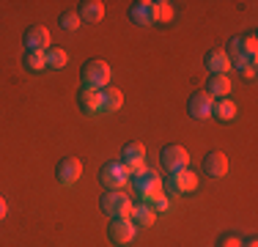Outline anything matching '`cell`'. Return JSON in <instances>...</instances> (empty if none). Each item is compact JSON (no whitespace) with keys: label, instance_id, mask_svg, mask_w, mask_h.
<instances>
[{"label":"cell","instance_id":"8","mask_svg":"<svg viewBox=\"0 0 258 247\" xmlns=\"http://www.w3.org/2000/svg\"><path fill=\"white\" fill-rule=\"evenodd\" d=\"M22 44H25V52H47L50 49V30L41 25H30L22 36Z\"/></svg>","mask_w":258,"mask_h":247},{"label":"cell","instance_id":"30","mask_svg":"<svg viewBox=\"0 0 258 247\" xmlns=\"http://www.w3.org/2000/svg\"><path fill=\"white\" fill-rule=\"evenodd\" d=\"M242 247H255V233H250L247 239H244V244Z\"/></svg>","mask_w":258,"mask_h":247},{"label":"cell","instance_id":"25","mask_svg":"<svg viewBox=\"0 0 258 247\" xmlns=\"http://www.w3.org/2000/svg\"><path fill=\"white\" fill-rule=\"evenodd\" d=\"M149 206L154 209V214H165V212H170V198L168 195H157L154 201H149Z\"/></svg>","mask_w":258,"mask_h":247},{"label":"cell","instance_id":"18","mask_svg":"<svg viewBox=\"0 0 258 247\" xmlns=\"http://www.w3.org/2000/svg\"><path fill=\"white\" fill-rule=\"evenodd\" d=\"M124 107V94H121L115 85L102 88V113H115V110Z\"/></svg>","mask_w":258,"mask_h":247},{"label":"cell","instance_id":"7","mask_svg":"<svg viewBox=\"0 0 258 247\" xmlns=\"http://www.w3.org/2000/svg\"><path fill=\"white\" fill-rule=\"evenodd\" d=\"M129 20H132L135 25H140V28L159 22L157 3H154V0H138V3H132V6H129Z\"/></svg>","mask_w":258,"mask_h":247},{"label":"cell","instance_id":"5","mask_svg":"<svg viewBox=\"0 0 258 247\" xmlns=\"http://www.w3.org/2000/svg\"><path fill=\"white\" fill-rule=\"evenodd\" d=\"M159 162H162V168L168 173H176V170H184L189 165V154H187V148L179 146V143H168L159 151Z\"/></svg>","mask_w":258,"mask_h":247},{"label":"cell","instance_id":"17","mask_svg":"<svg viewBox=\"0 0 258 247\" xmlns=\"http://www.w3.org/2000/svg\"><path fill=\"white\" fill-rule=\"evenodd\" d=\"M204 64H206V69L212 72V74H225V72L231 69V60H228V55H225L223 49H209L206 58H204Z\"/></svg>","mask_w":258,"mask_h":247},{"label":"cell","instance_id":"23","mask_svg":"<svg viewBox=\"0 0 258 247\" xmlns=\"http://www.w3.org/2000/svg\"><path fill=\"white\" fill-rule=\"evenodd\" d=\"M225 55H228V60H239V58H247L244 55V44H242V36H231L228 39V44H225L223 49Z\"/></svg>","mask_w":258,"mask_h":247},{"label":"cell","instance_id":"29","mask_svg":"<svg viewBox=\"0 0 258 247\" xmlns=\"http://www.w3.org/2000/svg\"><path fill=\"white\" fill-rule=\"evenodd\" d=\"M6 212H9V206H6V198H3V195H0V220H3V217H6Z\"/></svg>","mask_w":258,"mask_h":247},{"label":"cell","instance_id":"26","mask_svg":"<svg viewBox=\"0 0 258 247\" xmlns=\"http://www.w3.org/2000/svg\"><path fill=\"white\" fill-rule=\"evenodd\" d=\"M242 44H244V55H247V58H255V52H258V39H255V33L242 36Z\"/></svg>","mask_w":258,"mask_h":247},{"label":"cell","instance_id":"1","mask_svg":"<svg viewBox=\"0 0 258 247\" xmlns=\"http://www.w3.org/2000/svg\"><path fill=\"white\" fill-rule=\"evenodd\" d=\"M110 77H113V69H110V64H104V60L94 58L88 60V64H83V69H80V80H83V88H94V91H102L110 85Z\"/></svg>","mask_w":258,"mask_h":247},{"label":"cell","instance_id":"15","mask_svg":"<svg viewBox=\"0 0 258 247\" xmlns=\"http://www.w3.org/2000/svg\"><path fill=\"white\" fill-rule=\"evenodd\" d=\"M77 17L80 22H99L104 17V3L102 0H83L77 6Z\"/></svg>","mask_w":258,"mask_h":247},{"label":"cell","instance_id":"14","mask_svg":"<svg viewBox=\"0 0 258 247\" xmlns=\"http://www.w3.org/2000/svg\"><path fill=\"white\" fill-rule=\"evenodd\" d=\"M204 91H206L212 99H228V94H231V80H228V74H209Z\"/></svg>","mask_w":258,"mask_h":247},{"label":"cell","instance_id":"21","mask_svg":"<svg viewBox=\"0 0 258 247\" xmlns=\"http://www.w3.org/2000/svg\"><path fill=\"white\" fill-rule=\"evenodd\" d=\"M44 64H47V69L58 72V69H63V66L69 64V55H66V49H60V47H50L44 52Z\"/></svg>","mask_w":258,"mask_h":247},{"label":"cell","instance_id":"28","mask_svg":"<svg viewBox=\"0 0 258 247\" xmlns=\"http://www.w3.org/2000/svg\"><path fill=\"white\" fill-rule=\"evenodd\" d=\"M157 9H159V22H168L173 17V3H168V0H159Z\"/></svg>","mask_w":258,"mask_h":247},{"label":"cell","instance_id":"13","mask_svg":"<svg viewBox=\"0 0 258 247\" xmlns=\"http://www.w3.org/2000/svg\"><path fill=\"white\" fill-rule=\"evenodd\" d=\"M77 107L83 110L85 115H94V113H102V91H94V88H83L77 94Z\"/></svg>","mask_w":258,"mask_h":247},{"label":"cell","instance_id":"22","mask_svg":"<svg viewBox=\"0 0 258 247\" xmlns=\"http://www.w3.org/2000/svg\"><path fill=\"white\" fill-rule=\"evenodd\" d=\"M22 66H25L28 72H44L47 64H44V52H25L22 55Z\"/></svg>","mask_w":258,"mask_h":247},{"label":"cell","instance_id":"12","mask_svg":"<svg viewBox=\"0 0 258 247\" xmlns=\"http://www.w3.org/2000/svg\"><path fill=\"white\" fill-rule=\"evenodd\" d=\"M204 173L209 178H223L228 173V157L223 151H209L204 157Z\"/></svg>","mask_w":258,"mask_h":247},{"label":"cell","instance_id":"10","mask_svg":"<svg viewBox=\"0 0 258 247\" xmlns=\"http://www.w3.org/2000/svg\"><path fill=\"white\" fill-rule=\"evenodd\" d=\"M80 176H83V165H80V159H75V157H63L58 165H55V178H58L63 187L77 184Z\"/></svg>","mask_w":258,"mask_h":247},{"label":"cell","instance_id":"4","mask_svg":"<svg viewBox=\"0 0 258 247\" xmlns=\"http://www.w3.org/2000/svg\"><path fill=\"white\" fill-rule=\"evenodd\" d=\"M99 181H102V187L104 190H121V187H126L129 184V170H126V165L121 162H104L102 168H99Z\"/></svg>","mask_w":258,"mask_h":247},{"label":"cell","instance_id":"19","mask_svg":"<svg viewBox=\"0 0 258 247\" xmlns=\"http://www.w3.org/2000/svg\"><path fill=\"white\" fill-rule=\"evenodd\" d=\"M212 118L233 121V118H236V104H233L231 99H214V102H212Z\"/></svg>","mask_w":258,"mask_h":247},{"label":"cell","instance_id":"6","mask_svg":"<svg viewBox=\"0 0 258 247\" xmlns=\"http://www.w3.org/2000/svg\"><path fill=\"white\" fill-rule=\"evenodd\" d=\"M135 236H138V225H135L129 217H121V220H110L107 225V239L113 244L124 247V244H132Z\"/></svg>","mask_w":258,"mask_h":247},{"label":"cell","instance_id":"11","mask_svg":"<svg viewBox=\"0 0 258 247\" xmlns=\"http://www.w3.org/2000/svg\"><path fill=\"white\" fill-rule=\"evenodd\" d=\"M165 181L173 184V190H176L179 195H187V193H195V190H198V176H195L189 168L170 173V178H165Z\"/></svg>","mask_w":258,"mask_h":247},{"label":"cell","instance_id":"2","mask_svg":"<svg viewBox=\"0 0 258 247\" xmlns=\"http://www.w3.org/2000/svg\"><path fill=\"white\" fill-rule=\"evenodd\" d=\"M99 206L110 220H121V217H129V212H132V198L124 190H107L99 198Z\"/></svg>","mask_w":258,"mask_h":247},{"label":"cell","instance_id":"20","mask_svg":"<svg viewBox=\"0 0 258 247\" xmlns=\"http://www.w3.org/2000/svg\"><path fill=\"white\" fill-rule=\"evenodd\" d=\"M146 159V146L143 143H126L121 148V162L124 165H135V162H143Z\"/></svg>","mask_w":258,"mask_h":247},{"label":"cell","instance_id":"9","mask_svg":"<svg viewBox=\"0 0 258 247\" xmlns=\"http://www.w3.org/2000/svg\"><path fill=\"white\" fill-rule=\"evenodd\" d=\"M212 102H214V99L209 96L206 91H195V94H189V99H187V113H189V118H195V121L212 118Z\"/></svg>","mask_w":258,"mask_h":247},{"label":"cell","instance_id":"27","mask_svg":"<svg viewBox=\"0 0 258 247\" xmlns=\"http://www.w3.org/2000/svg\"><path fill=\"white\" fill-rule=\"evenodd\" d=\"M217 247H242V239H239L236 233H220Z\"/></svg>","mask_w":258,"mask_h":247},{"label":"cell","instance_id":"16","mask_svg":"<svg viewBox=\"0 0 258 247\" xmlns=\"http://www.w3.org/2000/svg\"><path fill=\"white\" fill-rule=\"evenodd\" d=\"M129 220H132L138 228H149V225H154L157 214H154V209H151L149 203H132V212H129Z\"/></svg>","mask_w":258,"mask_h":247},{"label":"cell","instance_id":"24","mask_svg":"<svg viewBox=\"0 0 258 247\" xmlns=\"http://www.w3.org/2000/svg\"><path fill=\"white\" fill-rule=\"evenodd\" d=\"M58 22H60V28L69 30V33H75V30L80 28V17L75 14V11H63V14L58 17Z\"/></svg>","mask_w":258,"mask_h":247},{"label":"cell","instance_id":"3","mask_svg":"<svg viewBox=\"0 0 258 247\" xmlns=\"http://www.w3.org/2000/svg\"><path fill=\"white\" fill-rule=\"evenodd\" d=\"M132 190H135V195L140 198V201H154L157 195H162V178L157 176L154 170H146V173H140L138 178H132Z\"/></svg>","mask_w":258,"mask_h":247}]
</instances>
